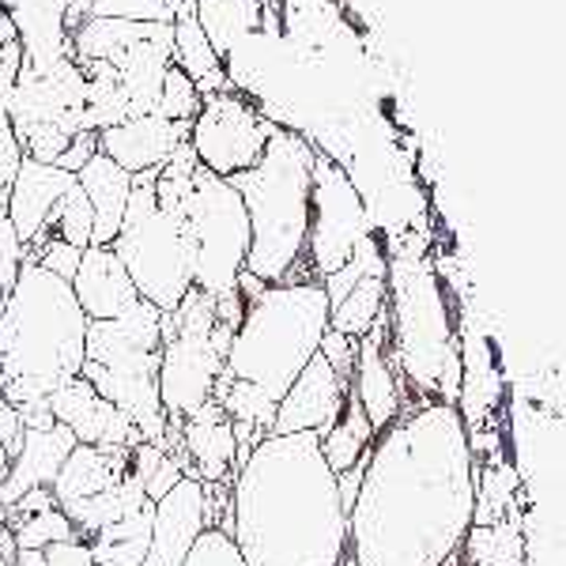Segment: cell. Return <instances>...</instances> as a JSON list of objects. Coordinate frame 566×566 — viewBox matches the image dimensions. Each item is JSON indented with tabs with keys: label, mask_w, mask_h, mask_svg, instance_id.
<instances>
[{
	"label": "cell",
	"mask_w": 566,
	"mask_h": 566,
	"mask_svg": "<svg viewBox=\"0 0 566 566\" xmlns=\"http://www.w3.org/2000/svg\"><path fill=\"white\" fill-rule=\"evenodd\" d=\"M476 517V458L450 400L405 405L374 438L348 514L352 566H450Z\"/></svg>",
	"instance_id": "1"
},
{
	"label": "cell",
	"mask_w": 566,
	"mask_h": 566,
	"mask_svg": "<svg viewBox=\"0 0 566 566\" xmlns=\"http://www.w3.org/2000/svg\"><path fill=\"white\" fill-rule=\"evenodd\" d=\"M231 541L245 566H344L348 506L317 434H269L231 483Z\"/></svg>",
	"instance_id": "2"
},
{
	"label": "cell",
	"mask_w": 566,
	"mask_h": 566,
	"mask_svg": "<svg viewBox=\"0 0 566 566\" xmlns=\"http://www.w3.org/2000/svg\"><path fill=\"white\" fill-rule=\"evenodd\" d=\"M328 333V295L317 280H287L264 287L227 348L216 400L231 423L269 434L283 392L310 367Z\"/></svg>",
	"instance_id": "3"
},
{
	"label": "cell",
	"mask_w": 566,
	"mask_h": 566,
	"mask_svg": "<svg viewBox=\"0 0 566 566\" xmlns=\"http://www.w3.org/2000/svg\"><path fill=\"white\" fill-rule=\"evenodd\" d=\"M87 325L72 283L23 258L0 310V392L20 408L80 378L87 359Z\"/></svg>",
	"instance_id": "4"
},
{
	"label": "cell",
	"mask_w": 566,
	"mask_h": 566,
	"mask_svg": "<svg viewBox=\"0 0 566 566\" xmlns=\"http://www.w3.org/2000/svg\"><path fill=\"white\" fill-rule=\"evenodd\" d=\"M389 359L416 400L461 397V352L453 336L450 303L431 258L412 234L389 245Z\"/></svg>",
	"instance_id": "5"
},
{
	"label": "cell",
	"mask_w": 566,
	"mask_h": 566,
	"mask_svg": "<svg viewBox=\"0 0 566 566\" xmlns=\"http://www.w3.org/2000/svg\"><path fill=\"white\" fill-rule=\"evenodd\" d=\"M317 148L306 133L276 125L269 148L245 175L231 178L250 216V258L245 272L261 283L306 280L310 186Z\"/></svg>",
	"instance_id": "6"
},
{
	"label": "cell",
	"mask_w": 566,
	"mask_h": 566,
	"mask_svg": "<svg viewBox=\"0 0 566 566\" xmlns=\"http://www.w3.org/2000/svg\"><path fill=\"white\" fill-rule=\"evenodd\" d=\"M163 314L151 303H136L114 322L87 325V359L80 378L95 386L117 412H125L144 434V442L167 453L170 419L159 400V359H163Z\"/></svg>",
	"instance_id": "7"
},
{
	"label": "cell",
	"mask_w": 566,
	"mask_h": 566,
	"mask_svg": "<svg viewBox=\"0 0 566 566\" xmlns=\"http://www.w3.org/2000/svg\"><path fill=\"white\" fill-rule=\"evenodd\" d=\"M155 175L159 170L133 178L129 208L109 250L125 264L144 303H151L159 314H175V306L193 287V245L186 216L167 212L155 200Z\"/></svg>",
	"instance_id": "8"
},
{
	"label": "cell",
	"mask_w": 566,
	"mask_h": 566,
	"mask_svg": "<svg viewBox=\"0 0 566 566\" xmlns=\"http://www.w3.org/2000/svg\"><path fill=\"white\" fill-rule=\"evenodd\" d=\"M216 298L189 287L175 314H163V359H159V400L170 423H186L216 397V381L227 352L212 340Z\"/></svg>",
	"instance_id": "9"
},
{
	"label": "cell",
	"mask_w": 566,
	"mask_h": 566,
	"mask_svg": "<svg viewBox=\"0 0 566 566\" xmlns=\"http://www.w3.org/2000/svg\"><path fill=\"white\" fill-rule=\"evenodd\" d=\"M181 216H186L189 245H193V287L208 291L212 298L234 295L253 242L239 189L227 178L197 167Z\"/></svg>",
	"instance_id": "10"
},
{
	"label": "cell",
	"mask_w": 566,
	"mask_h": 566,
	"mask_svg": "<svg viewBox=\"0 0 566 566\" xmlns=\"http://www.w3.org/2000/svg\"><path fill=\"white\" fill-rule=\"evenodd\" d=\"M378 231L363 189L340 159L317 151L314 186H310V231H306V280L325 283L355 258L363 242Z\"/></svg>",
	"instance_id": "11"
},
{
	"label": "cell",
	"mask_w": 566,
	"mask_h": 566,
	"mask_svg": "<svg viewBox=\"0 0 566 566\" xmlns=\"http://www.w3.org/2000/svg\"><path fill=\"white\" fill-rule=\"evenodd\" d=\"M276 122L242 91H219L200 98V114L189 125V148L216 178H239L269 148Z\"/></svg>",
	"instance_id": "12"
},
{
	"label": "cell",
	"mask_w": 566,
	"mask_h": 566,
	"mask_svg": "<svg viewBox=\"0 0 566 566\" xmlns=\"http://www.w3.org/2000/svg\"><path fill=\"white\" fill-rule=\"evenodd\" d=\"M348 374H340L322 352L310 359V367L298 374L295 386L283 392L276 419H272L269 434H317L325 438L333 423L344 416L352 397Z\"/></svg>",
	"instance_id": "13"
},
{
	"label": "cell",
	"mask_w": 566,
	"mask_h": 566,
	"mask_svg": "<svg viewBox=\"0 0 566 566\" xmlns=\"http://www.w3.org/2000/svg\"><path fill=\"white\" fill-rule=\"evenodd\" d=\"M72 186H76V175L69 170L34 163L27 155L20 159V170L8 186V223H12L23 253H34L50 242V223Z\"/></svg>",
	"instance_id": "14"
},
{
	"label": "cell",
	"mask_w": 566,
	"mask_h": 566,
	"mask_svg": "<svg viewBox=\"0 0 566 566\" xmlns=\"http://www.w3.org/2000/svg\"><path fill=\"white\" fill-rule=\"evenodd\" d=\"M50 412L61 427H69L80 446H125L136 450L144 434L125 412H117L106 397H98L87 378H72L50 392Z\"/></svg>",
	"instance_id": "15"
},
{
	"label": "cell",
	"mask_w": 566,
	"mask_h": 566,
	"mask_svg": "<svg viewBox=\"0 0 566 566\" xmlns=\"http://www.w3.org/2000/svg\"><path fill=\"white\" fill-rule=\"evenodd\" d=\"M189 140L186 122H167L159 114L129 117V122L114 125V129L98 133V151L114 159L125 175H148V170H163L181 144Z\"/></svg>",
	"instance_id": "16"
},
{
	"label": "cell",
	"mask_w": 566,
	"mask_h": 566,
	"mask_svg": "<svg viewBox=\"0 0 566 566\" xmlns=\"http://www.w3.org/2000/svg\"><path fill=\"white\" fill-rule=\"evenodd\" d=\"M355 397H359L363 412H367L374 431H386V427L405 412V381H400L397 367L389 359V322L386 314L378 317V325L370 328L359 340V355H355Z\"/></svg>",
	"instance_id": "17"
},
{
	"label": "cell",
	"mask_w": 566,
	"mask_h": 566,
	"mask_svg": "<svg viewBox=\"0 0 566 566\" xmlns=\"http://www.w3.org/2000/svg\"><path fill=\"white\" fill-rule=\"evenodd\" d=\"M208 528L205 517V483L197 476H186L170 495L155 502L151 517V547L144 566H181L197 536Z\"/></svg>",
	"instance_id": "18"
},
{
	"label": "cell",
	"mask_w": 566,
	"mask_h": 566,
	"mask_svg": "<svg viewBox=\"0 0 566 566\" xmlns=\"http://www.w3.org/2000/svg\"><path fill=\"white\" fill-rule=\"evenodd\" d=\"M72 295L87 314V322H114L140 303V291L109 245H87L84 261L72 276Z\"/></svg>",
	"instance_id": "19"
},
{
	"label": "cell",
	"mask_w": 566,
	"mask_h": 566,
	"mask_svg": "<svg viewBox=\"0 0 566 566\" xmlns=\"http://www.w3.org/2000/svg\"><path fill=\"white\" fill-rule=\"evenodd\" d=\"M72 450H76V438L61 423H53L50 431H27L20 453L8 461V476L0 480V514L31 491H53V480Z\"/></svg>",
	"instance_id": "20"
},
{
	"label": "cell",
	"mask_w": 566,
	"mask_h": 566,
	"mask_svg": "<svg viewBox=\"0 0 566 566\" xmlns=\"http://www.w3.org/2000/svg\"><path fill=\"white\" fill-rule=\"evenodd\" d=\"M175 453H186L189 464H193V476L200 483L231 480L234 472H239L234 423H231V416L219 408L216 397L181 423V442Z\"/></svg>",
	"instance_id": "21"
},
{
	"label": "cell",
	"mask_w": 566,
	"mask_h": 566,
	"mask_svg": "<svg viewBox=\"0 0 566 566\" xmlns=\"http://www.w3.org/2000/svg\"><path fill=\"white\" fill-rule=\"evenodd\" d=\"M133 472V450L125 446H80L61 464L57 480H53V499L61 510L80 506L87 499L106 495Z\"/></svg>",
	"instance_id": "22"
},
{
	"label": "cell",
	"mask_w": 566,
	"mask_h": 566,
	"mask_svg": "<svg viewBox=\"0 0 566 566\" xmlns=\"http://www.w3.org/2000/svg\"><path fill=\"white\" fill-rule=\"evenodd\" d=\"M80 189H84L91 212H95V231H91V245H114L117 231H122L125 208H129L133 193V175H125L114 159H106L103 151L87 163L76 175Z\"/></svg>",
	"instance_id": "23"
},
{
	"label": "cell",
	"mask_w": 566,
	"mask_h": 566,
	"mask_svg": "<svg viewBox=\"0 0 566 566\" xmlns=\"http://www.w3.org/2000/svg\"><path fill=\"white\" fill-rule=\"evenodd\" d=\"M264 4L269 0H197L193 15L219 53V61H227L245 39L261 31Z\"/></svg>",
	"instance_id": "24"
},
{
	"label": "cell",
	"mask_w": 566,
	"mask_h": 566,
	"mask_svg": "<svg viewBox=\"0 0 566 566\" xmlns=\"http://www.w3.org/2000/svg\"><path fill=\"white\" fill-rule=\"evenodd\" d=\"M151 517H155V502L133 510L122 522L98 528L91 536V555L95 566H144L148 563V547H151Z\"/></svg>",
	"instance_id": "25"
},
{
	"label": "cell",
	"mask_w": 566,
	"mask_h": 566,
	"mask_svg": "<svg viewBox=\"0 0 566 566\" xmlns=\"http://www.w3.org/2000/svg\"><path fill=\"white\" fill-rule=\"evenodd\" d=\"M374 438L378 431L370 427L367 412H363L359 397H355V386H352V397H348V408H344V416L333 423V431L322 438V453H325V464L336 472V476H344V472H352L355 464L367 461Z\"/></svg>",
	"instance_id": "26"
},
{
	"label": "cell",
	"mask_w": 566,
	"mask_h": 566,
	"mask_svg": "<svg viewBox=\"0 0 566 566\" xmlns=\"http://www.w3.org/2000/svg\"><path fill=\"white\" fill-rule=\"evenodd\" d=\"M386 303H389V276L359 280L348 295L328 306V328L340 336H352V340H363L378 325V317L386 314Z\"/></svg>",
	"instance_id": "27"
},
{
	"label": "cell",
	"mask_w": 566,
	"mask_h": 566,
	"mask_svg": "<svg viewBox=\"0 0 566 566\" xmlns=\"http://www.w3.org/2000/svg\"><path fill=\"white\" fill-rule=\"evenodd\" d=\"M0 525L12 528L15 547H20V552H42V547L61 544V541H84V536H80V528L69 522L61 506L31 510V514H12V517H4Z\"/></svg>",
	"instance_id": "28"
},
{
	"label": "cell",
	"mask_w": 566,
	"mask_h": 566,
	"mask_svg": "<svg viewBox=\"0 0 566 566\" xmlns=\"http://www.w3.org/2000/svg\"><path fill=\"white\" fill-rule=\"evenodd\" d=\"M175 69L186 72L197 87L205 84L208 76H216V72L223 69V61H219V53L212 50L208 34L200 31L193 12L178 15V20H175Z\"/></svg>",
	"instance_id": "29"
},
{
	"label": "cell",
	"mask_w": 566,
	"mask_h": 566,
	"mask_svg": "<svg viewBox=\"0 0 566 566\" xmlns=\"http://www.w3.org/2000/svg\"><path fill=\"white\" fill-rule=\"evenodd\" d=\"M91 231H95V212H91L84 189H80V181H76L65 193V200H61L57 216H53L50 239H65L69 245H76V250H87Z\"/></svg>",
	"instance_id": "30"
},
{
	"label": "cell",
	"mask_w": 566,
	"mask_h": 566,
	"mask_svg": "<svg viewBox=\"0 0 566 566\" xmlns=\"http://www.w3.org/2000/svg\"><path fill=\"white\" fill-rule=\"evenodd\" d=\"M155 114L167 117V122H186V125H193V117L200 114L197 84L175 65H170L167 76H163V91H159V103H155Z\"/></svg>",
	"instance_id": "31"
},
{
	"label": "cell",
	"mask_w": 566,
	"mask_h": 566,
	"mask_svg": "<svg viewBox=\"0 0 566 566\" xmlns=\"http://www.w3.org/2000/svg\"><path fill=\"white\" fill-rule=\"evenodd\" d=\"M87 15L129 23H175L170 0H87Z\"/></svg>",
	"instance_id": "32"
},
{
	"label": "cell",
	"mask_w": 566,
	"mask_h": 566,
	"mask_svg": "<svg viewBox=\"0 0 566 566\" xmlns=\"http://www.w3.org/2000/svg\"><path fill=\"white\" fill-rule=\"evenodd\" d=\"M181 566H245V559H242L239 544L231 541V533H223V528H205V533L197 536V544L189 547Z\"/></svg>",
	"instance_id": "33"
},
{
	"label": "cell",
	"mask_w": 566,
	"mask_h": 566,
	"mask_svg": "<svg viewBox=\"0 0 566 566\" xmlns=\"http://www.w3.org/2000/svg\"><path fill=\"white\" fill-rule=\"evenodd\" d=\"M39 269L45 272H53L57 280H69L76 276V269H80V261H84V250H76V245H69L65 239H50L45 245H39L34 253H27Z\"/></svg>",
	"instance_id": "34"
},
{
	"label": "cell",
	"mask_w": 566,
	"mask_h": 566,
	"mask_svg": "<svg viewBox=\"0 0 566 566\" xmlns=\"http://www.w3.org/2000/svg\"><path fill=\"white\" fill-rule=\"evenodd\" d=\"M42 566H95L87 541H61L42 547Z\"/></svg>",
	"instance_id": "35"
},
{
	"label": "cell",
	"mask_w": 566,
	"mask_h": 566,
	"mask_svg": "<svg viewBox=\"0 0 566 566\" xmlns=\"http://www.w3.org/2000/svg\"><path fill=\"white\" fill-rule=\"evenodd\" d=\"M23 434H27V427H23V419H20V408H15L12 400L4 397V392H0V446H4L8 461L20 453Z\"/></svg>",
	"instance_id": "36"
},
{
	"label": "cell",
	"mask_w": 566,
	"mask_h": 566,
	"mask_svg": "<svg viewBox=\"0 0 566 566\" xmlns=\"http://www.w3.org/2000/svg\"><path fill=\"white\" fill-rule=\"evenodd\" d=\"M95 155H98V133H76L72 136V144L65 148V155L57 159V167L69 170V175H80Z\"/></svg>",
	"instance_id": "37"
},
{
	"label": "cell",
	"mask_w": 566,
	"mask_h": 566,
	"mask_svg": "<svg viewBox=\"0 0 566 566\" xmlns=\"http://www.w3.org/2000/svg\"><path fill=\"white\" fill-rule=\"evenodd\" d=\"M20 559V547H15V536L8 525H0V566H15Z\"/></svg>",
	"instance_id": "38"
},
{
	"label": "cell",
	"mask_w": 566,
	"mask_h": 566,
	"mask_svg": "<svg viewBox=\"0 0 566 566\" xmlns=\"http://www.w3.org/2000/svg\"><path fill=\"white\" fill-rule=\"evenodd\" d=\"M8 476V453H4V446H0V480Z\"/></svg>",
	"instance_id": "39"
},
{
	"label": "cell",
	"mask_w": 566,
	"mask_h": 566,
	"mask_svg": "<svg viewBox=\"0 0 566 566\" xmlns=\"http://www.w3.org/2000/svg\"><path fill=\"white\" fill-rule=\"evenodd\" d=\"M0 4H4V8H8V4H12V0H0Z\"/></svg>",
	"instance_id": "40"
},
{
	"label": "cell",
	"mask_w": 566,
	"mask_h": 566,
	"mask_svg": "<svg viewBox=\"0 0 566 566\" xmlns=\"http://www.w3.org/2000/svg\"><path fill=\"white\" fill-rule=\"evenodd\" d=\"M0 310H4V295H0Z\"/></svg>",
	"instance_id": "41"
}]
</instances>
